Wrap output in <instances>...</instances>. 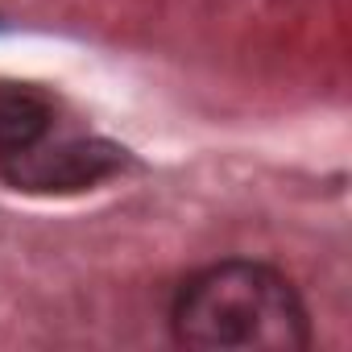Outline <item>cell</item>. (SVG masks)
Here are the masks:
<instances>
[{
  "instance_id": "1",
  "label": "cell",
  "mask_w": 352,
  "mask_h": 352,
  "mask_svg": "<svg viewBox=\"0 0 352 352\" xmlns=\"http://www.w3.org/2000/svg\"><path fill=\"white\" fill-rule=\"evenodd\" d=\"M170 323L174 340L195 352H298L311 344L298 290L257 261H220L187 278Z\"/></svg>"
},
{
  "instance_id": "2",
  "label": "cell",
  "mask_w": 352,
  "mask_h": 352,
  "mask_svg": "<svg viewBox=\"0 0 352 352\" xmlns=\"http://www.w3.org/2000/svg\"><path fill=\"white\" fill-rule=\"evenodd\" d=\"M124 149L112 141H67L54 149H21L5 157V179L17 191H42V195H67L87 191L116 170H124Z\"/></svg>"
},
{
  "instance_id": "3",
  "label": "cell",
  "mask_w": 352,
  "mask_h": 352,
  "mask_svg": "<svg viewBox=\"0 0 352 352\" xmlns=\"http://www.w3.org/2000/svg\"><path fill=\"white\" fill-rule=\"evenodd\" d=\"M54 124L50 100L30 83H0V157L34 149Z\"/></svg>"
}]
</instances>
